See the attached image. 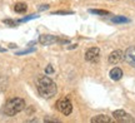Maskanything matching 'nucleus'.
Returning a JSON list of instances; mask_svg holds the SVG:
<instances>
[{"label": "nucleus", "mask_w": 135, "mask_h": 123, "mask_svg": "<svg viewBox=\"0 0 135 123\" xmlns=\"http://www.w3.org/2000/svg\"><path fill=\"white\" fill-rule=\"evenodd\" d=\"M36 89L38 93L45 99L53 98L58 92V87L55 82L48 75H40L36 79Z\"/></svg>", "instance_id": "f257e3e1"}, {"label": "nucleus", "mask_w": 135, "mask_h": 123, "mask_svg": "<svg viewBox=\"0 0 135 123\" xmlns=\"http://www.w3.org/2000/svg\"><path fill=\"white\" fill-rule=\"evenodd\" d=\"M24 108H25V101L24 99L14 97V98L9 99V101L4 104V107H3V113H4L5 116L13 117L15 114L20 113Z\"/></svg>", "instance_id": "f03ea898"}, {"label": "nucleus", "mask_w": 135, "mask_h": 123, "mask_svg": "<svg viewBox=\"0 0 135 123\" xmlns=\"http://www.w3.org/2000/svg\"><path fill=\"white\" fill-rule=\"evenodd\" d=\"M56 109L61 112L64 116H69L73 111V104L68 98H61L56 102Z\"/></svg>", "instance_id": "7ed1b4c3"}, {"label": "nucleus", "mask_w": 135, "mask_h": 123, "mask_svg": "<svg viewBox=\"0 0 135 123\" xmlns=\"http://www.w3.org/2000/svg\"><path fill=\"white\" fill-rule=\"evenodd\" d=\"M113 117L115 118L116 122H121V123H131V122H134V118L131 117V114L126 113L125 111H123V109L114 111Z\"/></svg>", "instance_id": "20e7f679"}, {"label": "nucleus", "mask_w": 135, "mask_h": 123, "mask_svg": "<svg viewBox=\"0 0 135 123\" xmlns=\"http://www.w3.org/2000/svg\"><path fill=\"white\" fill-rule=\"evenodd\" d=\"M100 59V49L94 47V48H90L85 52V60L86 62H90V63H97Z\"/></svg>", "instance_id": "39448f33"}, {"label": "nucleus", "mask_w": 135, "mask_h": 123, "mask_svg": "<svg viewBox=\"0 0 135 123\" xmlns=\"http://www.w3.org/2000/svg\"><path fill=\"white\" fill-rule=\"evenodd\" d=\"M60 42V38L59 37H55V35H49V34H43L39 37V43L43 45H51Z\"/></svg>", "instance_id": "423d86ee"}, {"label": "nucleus", "mask_w": 135, "mask_h": 123, "mask_svg": "<svg viewBox=\"0 0 135 123\" xmlns=\"http://www.w3.org/2000/svg\"><path fill=\"white\" fill-rule=\"evenodd\" d=\"M124 59L129 65H131L135 69V47H130L124 53Z\"/></svg>", "instance_id": "0eeeda50"}, {"label": "nucleus", "mask_w": 135, "mask_h": 123, "mask_svg": "<svg viewBox=\"0 0 135 123\" xmlns=\"http://www.w3.org/2000/svg\"><path fill=\"white\" fill-rule=\"evenodd\" d=\"M123 59H124V53L121 50H114V52H111L109 58H108L110 64H118V63H120Z\"/></svg>", "instance_id": "6e6552de"}, {"label": "nucleus", "mask_w": 135, "mask_h": 123, "mask_svg": "<svg viewBox=\"0 0 135 123\" xmlns=\"http://www.w3.org/2000/svg\"><path fill=\"white\" fill-rule=\"evenodd\" d=\"M109 77H110V79H113V80H120L121 77H123V70H121L120 68L115 67V68H113L110 70Z\"/></svg>", "instance_id": "1a4fd4ad"}, {"label": "nucleus", "mask_w": 135, "mask_h": 123, "mask_svg": "<svg viewBox=\"0 0 135 123\" xmlns=\"http://www.w3.org/2000/svg\"><path fill=\"white\" fill-rule=\"evenodd\" d=\"M91 122L93 123H110L111 118L110 117H108V116H105V114H99V116L93 117Z\"/></svg>", "instance_id": "9d476101"}, {"label": "nucleus", "mask_w": 135, "mask_h": 123, "mask_svg": "<svg viewBox=\"0 0 135 123\" xmlns=\"http://www.w3.org/2000/svg\"><path fill=\"white\" fill-rule=\"evenodd\" d=\"M14 10L18 14H24V13H26V10H28V5L25 4V3L19 1V3H16L14 5Z\"/></svg>", "instance_id": "9b49d317"}, {"label": "nucleus", "mask_w": 135, "mask_h": 123, "mask_svg": "<svg viewBox=\"0 0 135 123\" xmlns=\"http://www.w3.org/2000/svg\"><path fill=\"white\" fill-rule=\"evenodd\" d=\"M89 13H91V14H97V15H103V16H108V15H110V13H109L108 10H100V9H90L89 10Z\"/></svg>", "instance_id": "f8f14e48"}, {"label": "nucleus", "mask_w": 135, "mask_h": 123, "mask_svg": "<svg viewBox=\"0 0 135 123\" xmlns=\"http://www.w3.org/2000/svg\"><path fill=\"white\" fill-rule=\"evenodd\" d=\"M111 21L113 23H129L130 20L128 19V18H125V16H113L111 18Z\"/></svg>", "instance_id": "ddd939ff"}, {"label": "nucleus", "mask_w": 135, "mask_h": 123, "mask_svg": "<svg viewBox=\"0 0 135 123\" xmlns=\"http://www.w3.org/2000/svg\"><path fill=\"white\" fill-rule=\"evenodd\" d=\"M3 23L6 25H9V26H16V25L19 24V21H15V20H11V19H4Z\"/></svg>", "instance_id": "4468645a"}, {"label": "nucleus", "mask_w": 135, "mask_h": 123, "mask_svg": "<svg viewBox=\"0 0 135 123\" xmlns=\"http://www.w3.org/2000/svg\"><path fill=\"white\" fill-rule=\"evenodd\" d=\"M34 52H36V48H28V49H25V50L18 52L16 54H18V55H23V54H29V53H34Z\"/></svg>", "instance_id": "2eb2a0df"}, {"label": "nucleus", "mask_w": 135, "mask_h": 123, "mask_svg": "<svg viewBox=\"0 0 135 123\" xmlns=\"http://www.w3.org/2000/svg\"><path fill=\"white\" fill-rule=\"evenodd\" d=\"M35 18H39V15H36V14H31V15H29V16H26V18H24V19L18 20V21H19V23H24V21H28V20L35 19Z\"/></svg>", "instance_id": "dca6fc26"}, {"label": "nucleus", "mask_w": 135, "mask_h": 123, "mask_svg": "<svg viewBox=\"0 0 135 123\" xmlns=\"http://www.w3.org/2000/svg\"><path fill=\"white\" fill-rule=\"evenodd\" d=\"M45 73H46V74H53L54 73L53 67H51V65H48V67L45 68Z\"/></svg>", "instance_id": "f3484780"}, {"label": "nucleus", "mask_w": 135, "mask_h": 123, "mask_svg": "<svg viewBox=\"0 0 135 123\" xmlns=\"http://www.w3.org/2000/svg\"><path fill=\"white\" fill-rule=\"evenodd\" d=\"M53 14H58V15H60V14H63V15H66V14H73V11H54Z\"/></svg>", "instance_id": "a211bd4d"}, {"label": "nucleus", "mask_w": 135, "mask_h": 123, "mask_svg": "<svg viewBox=\"0 0 135 123\" xmlns=\"http://www.w3.org/2000/svg\"><path fill=\"white\" fill-rule=\"evenodd\" d=\"M49 8V5H41L40 8H39V11H41V10H46Z\"/></svg>", "instance_id": "6ab92c4d"}, {"label": "nucleus", "mask_w": 135, "mask_h": 123, "mask_svg": "<svg viewBox=\"0 0 135 123\" xmlns=\"http://www.w3.org/2000/svg\"><path fill=\"white\" fill-rule=\"evenodd\" d=\"M45 122H59L58 119H51V118H45Z\"/></svg>", "instance_id": "aec40b11"}, {"label": "nucleus", "mask_w": 135, "mask_h": 123, "mask_svg": "<svg viewBox=\"0 0 135 123\" xmlns=\"http://www.w3.org/2000/svg\"><path fill=\"white\" fill-rule=\"evenodd\" d=\"M0 52H1V53H4V52H6V49H5V48H1V47H0Z\"/></svg>", "instance_id": "412c9836"}]
</instances>
